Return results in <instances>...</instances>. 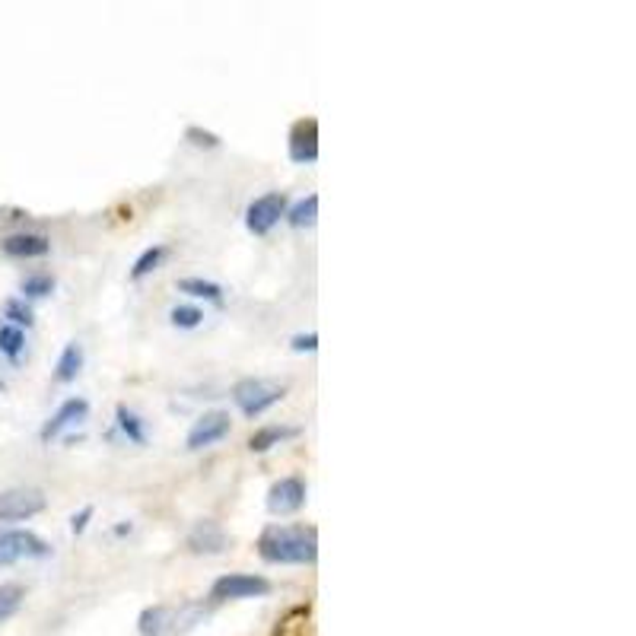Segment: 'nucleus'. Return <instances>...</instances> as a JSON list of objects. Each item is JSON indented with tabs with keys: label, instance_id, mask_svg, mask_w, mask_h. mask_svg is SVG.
Listing matches in <instances>:
<instances>
[{
	"label": "nucleus",
	"instance_id": "20e7f679",
	"mask_svg": "<svg viewBox=\"0 0 636 636\" xmlns=\"http://www.w3.org/2000/svg\"><path fill=\"white\" fill-rule=\"evenodd\" d=\"M274 592V582L258 573H223L211 586V601H242L265 599Z\"/></svg>",
	"mask_w": 636,
	"mask_h": 636
},
{
	"label": "nucleus",
	"instance_id": "f3484780",
	"mask_svg": "<svg viewBox=\"0 0 636 636\" xmlns=\"http://www.w3.org/2000/svg\"><path fill=\"white\" fill-rule=\"evenodd\" d=\"M169 258V245H162V242H156V245H150V248H143L141 255H137V261L130 265V274L128 277L134 280V284H141L143 277H150L153 271H160L162 267V261Z\"/></svg>",
	"mask_w": 636,
	"mask_h": 636
},
{
	"label": "nucleus",
	"instance_id": "aec40b11",
	"mask_svg": "<svg viewBox=\"0 0 636 636\" xmlns=\"http://www.w3.org/2000/svg\"><path fill=\"white\" fill-rule=\"evenodd\" d=\"M57 287V280L51 277V274H26L23 284H19V293H23V299H45L51 297Z\"/></svg>",
	"mask_w": 636,
	"mask_h": 636
},
{
	"label": "nucleus",
	"instance_id": "a211bd4d",
	"mask_svg": "<svg viewBox=\"0 0 636 636\" xmlns=\"http://www.w3.org/2000/svg\"><path fill=\"white\" fill-rule=\"evenodd\" d=\"M175 290L185 293L192 299H207L214 306H223V287L216 280H204V277H182L175 284Z\"/></svg>",
	"mask_w": 636,
	"mask_h": 636
},
{
	"label": "nucleus",
	"instance_id": "412c9836",
	"mask_svg": "<svg viewBox=\"0 0 636 636\" xmlns=\"http://www.w3.org/2000/svg\"><path fill=\"white\" fill-rule=\"evenodd\" d=\"M4 318H6V325H13V328H32L36 325V312H32V306L26 303L23 297H13V299H6L4 303Z\"/></svg>",
	"mask_w": 636,
	"mask_h": 636
},
{
	"label": "nucleus",
	"instance_id": "393cba45",
	"mask_svg": "<svg viewBox=\"0 0 636 636\" xmlns=\"http://www.w3.org/2000/svg\"><path fill=\"white\" fill-rule=\"evenodd\" d=\"M185 141L192 143V147L198 150H220V134H214V130L201 128V124H188L185 128Z\"/></svg>",
	"mask_w": 636,
	"mask_h": 636
},
{
	"label": "nucleus",
	"instance_id": "b1692460",
	"mask_svg": "<svg viewBox=\"0 0 636 636\" xmlns=\"http://www.w3.org/2000/svg\"><path fill=\"white\" fill-rule=\"evenodd\" d=\"M169 321H172V328H179V331H194V328L204 325V312L198 309V306H172V312H169Z\"/></svg>",
	"mask_w": 636,
	"mask_h": 636
},
{
	"label": "nucleus",
	"instance_id": "5701e85b",
	"mask_svg": "<svg viewBox=\"0 0 636 636\" xmlns=\"http://www.w3.org/2000/svg\"><path fill=\"white\" fill-rule=\"evenodd\" d=\"M26 350V331L13 325H0V357H6L10 363H16Z\"/></svg>",
	"mask_w": 636,
	"mask_h": 636
},
{
	"label": "nucleus",
	"instance_id": "7ed1b4c3",
	"mask_svg": "<svg viewBox=\"0 0 636 636\" xmlns=\"http://www.w3.org/2000/svg\"><path fill=\"white\" fill-rule=\"evenodd\" d=\"M51 557V544L29 528H0V567H13L19 560H45Z\"/></svg>",
	"mask_w": 636,
	"mask_h": 636
},
{
	"label": "nucleus",
	"instance_id": "1a4fd4ad",
	"mask_svg": "<svg viewBox=\"0 0 636 636\" xmlns=\"http://www.w3.org/2000/svg\"><path fill=\"white\" fill-rule=\"evenodd\" d=\"M287 156L297 166H312L318 160V121L316 118H299L290 128V141H287Z\"/></svg>",
	"mask_w": 636,
	"mask_h": 636
},
{
	"label": "nucleus",
	"instance_id": "39448f33",
	"mask_svg": "<svg viewBox=\"0 0 636 636\" xmlns=\"http://www.w3.org/2000/svg\"><path fill=\"white\" fill-rule=\"evenodd\" d=\"M306 503H309V484H306L299 474H287V477H280V481L271 484L265 506H267V513H271V516L287 519V516L303 513Z\"/></svg>",
	"mask_w": 636,
	"mask_h": 636
},
{
	"label": "nucleus",
	"instance_id": "6ab92c4d",
	"mask_svg": "<svg viewBox=\"0 0 636 636\" xmlns=\"http://www.w3.org/2000/svg\"><path fill=\"white\" fill-rule=\"evenodd\" d=\"M284 220L290 223L293 229H312L318 223V194H306L297 204H290Z\"/></svg>",
	"mask_w": 636,
	"mask_h": 636
},
{
	"label": "nucleus",
	"instance_id": "bb28decb",
	"mask_svg": "<svg viewBox=\"0 0 636 636\" xmlns=\"http://www.w3.org/2000/svg\"><path fill=\"white\" fill-rule=\"evenodd\" d=\"M93 516H96V506L89 503V506H83L80 513L70 516V531H74V535H83V531L89 528V522H93Z\"/></svg>",
	"mask_w": 636,
	"mask_h": 636
},
{
	"label": "nucleus",
	"instance_id": "f257e3e1",
	"mask_svg": "<svg viewBox=\"0 0 636 636\" xmlns=\"http://www.w3.org/2000/svg\"><path fill=\"white\" fill-rule=\"evenodd\" d=\"M255 547L271 567H312L318 560V531L312 526H267Z\"/></svg>",
	"mask_w": 636,
	"mask_h": 636
},
{
	"label": "nucleus",
	"instance_id": "f8f14e48",
	"mask_svg": "<svg viewBox=\"0 0 636 636\" xmlns=\"http://www.w3.org/2000/svg\"><path fill=\"white\" fill-rule=\"evenodd\" d=\"M0 252L13 261H32V258H45L51 252V239L42 233H13L0 242Z\"/></svg>",
	"mask_w": 636,
	"mask_h": 636
},
{
	"label": "nucleus",
	"instance_id": "0eeeda50",
	"mask_svg": "<svg viewBox=\"0 0 636 636\" xmlns=\"http://www.w3.org/2000/svg\"><path fill=\"white\" fill-rule=\"evenodd\" d=\"M290 198L287 192H265L245 207V229L252 235H267L287 216Z\"/></svg>",
	"mask_w": 636,
	"mask_h": 636
},
{
	"label": "nucleus",
	"instance_id": "f03ea898",
	"mask_svg": "<svg viewBox=\"0 0 636 636\" xmlns=\"http://www.w3.org/2000/svg\"><path fill=\"white\" fill-rule=\"evenodd\" d=\"M287 395L284 385L271 382V379H258V376H248V379H239L233 385V404L242 411L245 417H261L265 411H271L274 404H280Z\"/></svg>",
	"mask_w": 636,
	"mask_h": 636
},
{
	"label": "nucleus",
	"instance_id": "9d476101",
	"mask_svg": "<svg viewBox=\"0 0 636 636\" xmlns=\"http://www.w3.org/2000/svg\"><path fill=\"white\" fill-rule=\"evenodd\" d=\"M185 547L198 557H216L229 547V535L216 519H201V522H194L192 531H188Z\"/></svg>",
	"mask_w": 636,
	"mask_h": 636
},
{
	"label": "nucleus",
	"instance_id": "4468645a",
	"mask_svg": "<svg viewBox=\"0 0 636 636\" xmlns=\"http://www.w3.org/2000/svg\"><path fill=\"white\" fill-rule=\"evenodd\" d=\"M83 363H87V353H83L80 340H70V344H64L61 357H57V363H55V382L57 385L77 382V376L83 372Z\"/></svg>",
	"mask_w": 636,
	"mask_h": 636
},
{
	"label": "nucleus",
	"instance_id": "9b49d317",
	"mask_svg": "<svg viewBox=\"0 0 636 636\" xmlns=\"http://www.w3.org/2000/svg\"><path fill=\"white\" fill-rule=\"evenodd\" d=\"M87 417H89V401H87V398H68V401H64L61 408H57L55 414L42 423L38 439H42V443H51V439H57L64 430H70V426H80Z\"/></svg>",
	"mask_w": 636,
	"mask_h": 636
},
{
	"label": "nucleus",
	"instance_id": "2eb2a0df",
	"mask_svg": "<svg viewBox=\"0 0 636 636\" xmlns=\"http://www.w3.org/2000/svg\"><path fill=\"white\" fill-rule=\"evenodd\" d=\"M175 627V614L172 608L166 605H150L141 611V618H137V631H141V636H169Z\"/></svg>",
	"mask_w": 636,
	"mask_h": 636
},
{
	"label": "nucleus",
	"instance_id": "4be33fe9",
	"mask_svg": "<svg viewBox=\"0 0 636 636\" xmlns=\"http://www.w3.org/2000/svg\"><path fill=\"white\" fill-rule=\"evenodd\" d=\"M23 601H26V589L19 582H4L0 586V624H6L16 614L23 608Z\"/></svg>",
	"mask_w": 636,
	"mask_h": 636
},
{
	"label": "nucleus",
	"instance_id": "6e6552de",
	"mask_svg": "<svg viewBox=\"0 0 636 636\" xmlns=\"http://www.w3.org/2000/svg\"><path fill=\"white\" fill-rule=\"evenodd\" d=\"M233 430V421H229V411H204L198 421L192 423L185 436V449L188 452H201L211 449V445L223 443Z\"/></svg>",
	"mask_w": 636,
	"mask_h": 636
},
{
	"label": "nucleus",
	"instance_id": "dca6fc26",
	"mask_svg": "<svg viewBox=\"0 0 636 636\" xmlns=\"http://www.w3.org/2000/svg\"><path fill=\"white\" fill-rule=\"evenodd\" d=\"M115 426H118V433L128 439V443L147 445V421H143L134 408H128V404H118V408H115Z\"/></svg>",
	"mask_w": 636,
	"mask_h": 636
},
{
	"label": "nucleus",
	"instance_id": "a878e982",
	"mask_svg": "<svg viewBox=\"0 0 636 636\" xmlns=\"http://www.w3.org/2000/svg\"><path fill=\"white\" fill-rule=\"evenodd\" d=\"M290 350L293 353H316L318 350V334L316 331H299L290 338Z\"/></svg>",
	"mask_w": 636,
	"mask_h": 636
},
{
	"label": "nucleus",
	"instance_id": "cd10ccee",
	"mask_svg": "<svg viewBox=\"0 0 636 636\" xmlns=\"http://www.w3.org/2000/svg\"><path fill=\"white\" fill-rule=\"evenodd\" d=\"M130 531H134V526H130V522H121V526H115V535L121 537V535H130Z\"/></svg>",
	"mask_w": 636,
	"mask_h": 636
},
{
	"label": "nucleus",
	"instance_id": "ddd939ff",
	"mask_svg": "<svg viewBox=\"0 0 636 636\" xmlns=\"http://www.w3.org/2000/svg\"><path fill=\"white\" fill-rule=\"evenodd\" d=\"M299 433H303L299 426H287V423L261 426V430H255L252 436H248V452H255V455H265V452H271L274 445L287 443V439H297Z\"/></svg>",
	"mask_w": 636,
	"mask_h": 636
},
{
	"label": "nucleus",
	"instance_id": "423d86ee",
	"mask_svg": "<svg viewBox=\"0 0 636 636\" xmlns=\"http://www.w3.org/2000/svg\"><path fill=\"white\" fill-rule=\"evenodd\" d=\"M48 509V496L38 487H10L0 490V522H26Z\"/></svg>",
	"mask_w": 636,
	"mask_h": 636
}]
</instances>
